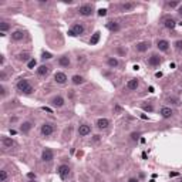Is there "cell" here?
I'll return each mask as SVG.
<instances>
[{"instance_id":"obj_40","label":"cell","mask_w":182,"mask_h":182,"mask_svg":"<svg viewBox=\"0 0 182 182\" xmlns=\"http://www.w3.org/2000/svg\"><path fill=\"white\" fill-rule=\"evenodd\" d=\"M178 14H179V16L182 17V5L179 6V7H178Z\"/></svg>"},{"instance_id":"obj_1","label":"cell","mask_w":182,"mask_h":182,"mask_svg":"<svg viewBox=\"0 0 182 182\" xmlns=\"http://www.w3.org/2000/svg\"><path fill=\"white\" fill-rule=\"evenodd\" d=\"M16 87H17V90H19V93L26 94V96H30V94H33V91H34L33 86L29 83V80H26V78H20V80L17 81Z\"/></svg>"},{"instance_id":"obj_28","label":"cell","mask_w":182,"mask_h":182,"mask_svg":"<svg viewBox=\"0 0 182 182\" xmlns=\"http://www.w3.org/2000/svg\"><path fill=\"white\" fill-rule=\"evenodd\" d=\"M9 29H10V24H9L7 22H2V23H0V32H2V33L7 32Z\"/></svg>"},{"instance_id":"obj_14","label":"cell","mask_w":182,"mask_h":182,"mask_svg":"<svg viewBox=\"0 0 182 182\" xmlns=\"http://www.w3.org/2000/svg\"><path fill=\"white\" fill-rule=\"evenodd\" d=\"M164 26H165L166 29H175L177 22H175V19H172V17H165V19H164Z\"/></svg>"},{"instance_id":"obj_2","label":"cell","mask_w":182,"mask_h":182,"mask_svg":"<svg viewBox=\"0 0 182 182\" xmlns=\"http://www.w3.org/2000/svg\"><path fill=\"white\" fill-rule=\"evenodd\" d=\"M84 33V26L81 24V23H74L73 27L68 30V36L71 37H77V36H81Z\"/></svg>"},{"instance_id":"obj_7","label":"cell","mask_w":182,"mask_h":182,"mask_svg":"<svg viewBox=\"0 0 182 182\" xmlns=\"http://www.w3.org/2000/svg\"><path fill=\"white\" fill-rule=\"evenodd\" d=\"M41 159H43L44 162H51V161L54 159L53 151L50 150V148H44L43 152H41Z\"/></svg>"},{"instance_id":"obj_17","label":"cell","mask_w":182,"mask_h":182,"mask_svg":"<svg viewBox=\"0 0 182 182\" xmlns=\"http://www.w3.org/2000/svg\"><path fill=\"white\" fill-rule=\"evenodd\" d=\"M138 86H139V81L137 80V78H132V80H129L128 83H127V88H128L129 91H135L138 88Z\"/></svg>"},{"instance_id":"obj_34","label":"cell","mask_w":182,"mask_h":182,"mask_svg":"<svg viewBox=\"0 0 182 182\" xmlns=\"http://www.w3.org/2000/svg\"><path fill=\"white\" fill-rule=\"evenodd\" d=\"M168 101L171 102V104H179V100L175 98V97H169V98H168Z\"/></svg>"},{"instance_id":"obj_23","label":"cell","mask_w":182,"mask_h":182,"mask_svg":"<svg viewBox=\"0 0 182 182\" xmlns=\"http://www.w3.org/2000/svg\"><path fill=\"white\" fill-rule=\"evenodd\" d=\"M135 7V3H123L120 6V10L121 11H131Z\"/></svg>"},{"instance_id":"obj_25","label":"cell","mask_w":182,"mask_h":182,"mask_svg":"<svg viewBox=\"0 0 182 182\" xmlns=\"http://www.w3.org/2000/svg\"><path fill=\"white\" fill-rule=\"evenodd\" d=\"M100 34H101L100 32H96L94 34H93V37L90 38V44H91V46H94V44H97L98 41H100Z\"/></svg>"},{"instance_id":"obj_21","label":"cell","mask_w":182,"mask_h":182,"mask_svg":"<svg viewBox=\"0 0 182 182\" xmlns=\"http://www.w3.org/2000/svg\"><path fill=\"white\" fill-rule=\"evenodd\" d=\"M107 29L110 30V32L117 33V32H120V24H118L117 22H108L107 23Z\"/></svg>"},{"instance_id":"obj_6","label":"cell","mask_w":182,"mask_h":182,"mask_svg":"<svg viewBox=\"0 0 182 182\" xmlns=\"http://www.w3.org/2000/svg\"><path fill=\"white\" fill-rule=\"evenodd\" d=\"M50 104L53 105V107H56V108H61V107H64V104H65V101H64V98L61 96H54L51 100H50Z\"/></svg>"},{"instance_id":"obj_41","label":"cell","mask_w":182,"mask_h":182,"mask_svg":"<svg viewBox=\"0 0 182 182\" xmlns=\"http://www.w3.org/2000/svg\"><path fill=\"white\" fill-rule=\"evenodd\" d=\"M128 182H139L138 179H137V178H129L128 179Z\"/></svg>"},{"instance_id":"obj_12","label":"cell","mask_w":182,"mask_h":182,"mask_svg":"<svg viewBox=\"0 0 182 182\" xmlns=\"http://www.w3.org/2000/svg\"><path fill=\"white\" fill-rule=\"evenodd\" d=\"M96 125H97V128H98V129H105V128H108L110 121H108L107 118H98Z\"/></svg>"},{"instance_id":"obj_22","label":"cell","mask_w":182,"mask_h":182,"mask_svg":"<svg viewBox=\"0 0 182 182\" xmlns=\"http://www.w3.org/2000/svg\"><path fill=\"white\" fill-rule=\"evenodd\" d=\"M32 127H33V124L29 123V121H26V123H23L22 125H20V131H22L23 134H27V132L32 129Z\"/></svg>"},{"instance_id":"obj_10","label":"cell","mask_w":182,"mask_h":182,"mask_svg":"<svg viewBox=\"0 0 182 182\" xmlns=\"http://www.w3.org/2000/svg\"><path fill=\"white\" fill-rule=\"evenodd\" d=\"M150 47H151L150 41H141V43L135 44V50H137V51H139V53H145V51H147Z\"/></svg>"},{"instance_id":"obj_9","label":"cell","mask_w":182,"mask_h":182,"mask_svg":"<svg viewBox=\"0 0 182 182\" xmlns=\"http://www.w3.org/2000/svg\"><path fill=\"white\" fill-rule=\"evenodd\" d=\"M54 81L57 83V84H65L67 83V75L64 73H61V71H57L56 74H54Z\"/></svg>"},{"instance_id":"obj_29","label":"cell","mask_w":182,"mask_h":182,"mask_svg":"<svg viewBox=\"0 0 182 182\" xmlns=\"http://www.w3.org/2000/svg\"><path fill=\"white\" fill-rule=\"evenodd\" d=\"M0 177H2V182H7L9 181V174L6 169H2L0 171Z\"/></svg>"},{"instance_id":"obj_38","label":"cell","mask_w":182,"mask_h":182,"mask_svg":"<svg viewBox=\"0 0 182 182\" xmlns=\"http://www.w3.org/2000/svg\"><path fill=\"white\" fill-rule=\"evenodd\" d=\"M0 91H2V98H5V97H6V88L2 86V87H0Z\"/></svg>"},{"instance_id":"obj_5","label":"cell","mask_w":182,"mask_h":182,"mask_svg":"<svg viewBox=\"0 0 182 182\" xmlns=\"http://www.w3.org/2000/svg\"><path fill=\"white\" fill-rule=\"evenodd\" d=\"M54 125L53 124H50V123H44L43 125H41V135H44V137H50V135L54 132Z\"/></svg>"},{"instance_id":"obj_15","label":"cell","mask_w":182,"mask_h":182,"mask_svg":"<svg viewBox=\"0 0 182 182\" xmlns=\"http://www.w3.org/2000/svg\"><path fill=\"white\" fill-rule=\"evenodd\" d=\"M48 73H50V67H48V65H46V64L40 65V67L37 68V74L40 75V77H46Z\"/></svg>"},{"instance_id":"obj_43","label":"cell","mask_w":182,"mask_h":182,"mask_svg":"<svg viewBox=\"0 0 182 182\" xmlns=\"http://www.w3.org/2000/svg\"><path fill=\"white\" fill-rule=\"evenodd\" d=\"M29 182H36V181H29Z\"/></svg>"},{"instance_id":"obj_24","label":"cell","mask_w":182,"mask_h":182,"mask_svg":"<svg viewBox=\"0 0 182 182\" xmlns=\"http://www.w3.org/2000/svg\"><path fill=\"white\" fill-rule=\"evenodd\" d=\"M71 81H73V84H74V86H78V84H83V83H84V78H83L81 75L75 74V75H73Z\"/></svg>"},{"instance_id":"obj_31","label":"cell","mask_w":182,"mask_h":182,"mask_svg":"<svg viewBox=\"0 0 182 182\" xmlns=\"http://www.w3.org/2000/svg\"><path fill=\"white\" fill-rule=\"evenodd\" d=\"M36 64H37V61H36L34 59H32L29 63H27V67H29V68H34V67H36Z\"/></svg>"},{"instance_id":"obj_8","label":"cell","mask_w":182,"mask_h":182,"mask_svg":"<svg viewBox=\"0 0 182 182\" xmlns=\"http://www.w3.org/2000/svg\"><path fill=\"white\" fill-rule=\"evenodd\" d=\"M161 61H162L161 56H158V54H151L150 59H148V65H151V67H156V65L161 64Z\"/></svg>"},{"instance_id":"obj_4","label":"cell","mask_w":182,"mask_h":182,"mask_svg":"<svg viewBox=\"0 0 182 182\" xmlns=\"http://www.w3.org/2000/svg\"><path fill=\"white\" fill-rule=\"evenodd\" d=\"M70 172H71V169H70L68 165H60L59 169H57V174H59V177L61 178L63 181H65V179L70 177Z\"/></svg>"},{"instance_id":"obj_37","label":"cell","mask_w":182,"mask_h":182,"mask_svg":"<svg viewBox=\"0 0 182 182\" xmlns=\"http://www.w3.org/2000/svg\"><path fill=\"white\" fill-rule=\"evenodd\" d=\"M142 108H144L145 111H150V113H152V110H154L152 105H142Z\"/></svg>"},{"instance_id":"obj_18","label":"cell","mask_w":182,"mask_h":182,"mask_svg":"<svg viewBox=\"0 0 182 182\" xmlns=\"http://www.w3.org/2000/svg\"><path fill=\"white\" fill-rule=\"evenodd\" d=\"M70 63H71V61H70V57L67 56V54H64V56H61V57L59 59V64L61 65V67H68Z\"/></svg>"},{"instance_id":"obj_16","label":"cell","mask_w":182,"mask_h":182,"mask_svg":"<svg viewBox=\"0 0 182 182\" xmlns=\"http://www.w3.org/2000/svg\"><path fill=\"white\" fill-rule=\"evenodd\" d=\"M24 38V32L22 30H16V32L11 33V40H14V41H20Z\"/></svg>"},{"instance_id":"obj_39","label":"cell","mask_w":182,"mask_h":182,"mask_svg":"<svg viewBox=\"0 0 182 182\" xmlns=\"http://www.w3.org/2000/svg\"><path fill=\"white\" fill-rule=\"evenodd\" d=\"M27 177L30 178V179H33V178H36V175H34L33 172H29V174H27Z\"/></svg>"},{"instance_id":"obj_32","label":"cell","mask_w":182,"mask_h":182,"mask_svg":"<svg viewBox=\"0 0 182 182\" xmlns=\"http://www.w3.org/2000/svg\"><path fill=\"white\" fill-rule=\"evenodd\" d=\"M41 59L43 60H50V59H53V56L50 53H47V51H43V54H41Z\"/></svg>"},{"instance_id":"obj_20","label":"cell","mask_w":182,"mask_h":182,"mask_svg":"<svg viewBox=\"0 0 182 182\" xmlns=\"http://www.w3.org/2000/svg\"><path fill=\"white\" fill-rule=\"evenodd\" d=\"M159 114H161V115H162L164 118H169L174 113H172V110H171L169 107H162V108L159 110Z\"/></svg>"},{"instance_id":"obj_13","label":"cell","mask_w":182,"mask_h":182,"mask_svg":"<svg viewBox=\"0 0 182 182\" xmlns=\"http://www.w3.org/2000/svg\"><path fill=\"white\" fill-rule=\"evenodd\" d=\"M156 47H158L159 51H168L169 43H168L166 40H158V41H156Z\"/></svg>"},{"instance_id":"obj_3","label":"cell","mask_w":182,"mask_h":182,"mask_svg":"<svg viewBox=\"0 0 182 182\" xmlns=\"http://www.w3.org/2000/svg\"><path fill=\"white\" fill-rule=\"evenodd\" d=\"M78 13H80V16L88 17L94 13V7H93V5H81L78 7Z\"/></svg>"},{"instance_id":"obj_11","label":"cell","mask_w":182,"mask_h":182,"mask_svg":"<svg viewBox=\"0 0 182 182\" xmlns=\"http://www.w3.org/2000/svg\"><path fill=\"white\" fill-rule=\"evenodd\" d=\"M88 134H91V127L87 125V124H81L80 127H78V135L80 137H86Z\"/></svg>"},{"instance_id":"obj_26","label":"cell","mask_w":182,"mask_h":182,"mask_svg":"<svg viewBox=\"0 0 182 182\" xmlns=\"http://www.w3.org/2000/svg\"><path fill=\"white\" fill-rule=\"evenodd\" d=\"M107 64L111 67V68H115V67H118V60L115 59V57H110V59L107 60Z\"/></svg>"},{"instance_id":"obj_44","label":"cell","mask_w":182,"mask_h":182,"mask_svg":"<svg viewBox=\"0 0 182 182\" xmlns=\"http://www.w3.org/2000/svg\"><path fill=\"white\" fill-rule=\"evenodd\" d=\"M179 182H182V179H181V181H179Z\"/></svg>"},{"instance_id":"obj_27","label":"cell","mask_w":182,"mask_h":182,"mask_svg":"<svg viewBox=\"0 0 182 182\" xmlns=\"http://www.w3.org/2000/svg\"><path fill=\"white\" fill-rule=\"evenodd\" d=\"M17 57H19L20 61H30V54L29 53H22V54H19Z\"/></svg>"},{"instance_id":"obj_30","label":"cell","mask_w":182,"mask_h":182,"mask_svg":"<svg viewBox=\"0 0 182 182\" xmlns=\"http://www.w3.org/2000/svg\"><path fill=\"white\" fill-rule=\"evenodd\" d=\"M174 46H175V50L181 51V50H182V40H177V41L174 43Z\"/></svg>"},{"instance_id":"obj_33","label":"cell","mask_w":182,"mask_h":182,"mask_svg":"<svg viewBox=\"0 0 182 182\" xmlns=\"http://www.w3.org/2000/svg\"><path fill=\"white\" fill-rule=\"evenodd\" d=\"M98 16L100 17L107 16V9H100V10H98Z\"/></svg>"},{"instance_id":"obj_19","label":"cell","mask_w":182,"mask_h":182,"mask_svg":"<svg viewBox=\"0 0 182 182\" xmlns=\"http://www.w3.org/2000/svg\"><path fill=\"white\" fill-rule=\"evenodd\" d=\"M2 144H3V148H11L14 145V141L9 137H3L2 138Z\"/></svg>"},{"instance_id":"obj_42","label":"cell","mask_w":182,"mask_h":182,"mask_svg":"<svg viewBox=\"0 0 182 182\" xmlns=\"http://www.w3.org/2000/svg\"><path fill=\"white\" fill-rule=\"evenodd\" d=\"M5 78H6V73L5 71H2V80L5 81Z\"/></svg>"},{"instance_id":"obj_35","label":"cell","mask_w":182,"mask_h":182,"mask_svg":"<svg viewBox=\"0 0 182 182\" xmlns=\"http://www.w3.org/2000/svg\"><path fill=\"white\" fill-rule=\"evenodd\" d=\"M168 6H169V7H179V2H169V3H168Z\"/></svg>"},{"instance_id":"obj_36","label":"cell","mask_w":182,"mask_h":182,"mask_svg":"<svg viewBox=\"0 0 182 182\" xmlns=\"http://www.w3.org/2000/svg\"><path fill=\"white\" fill-rule=\"evenodd\" d=\"M138 138H139V134H138V132H132V134H131V139H132V141H137Z\"/></svg>"}]
</instances>
